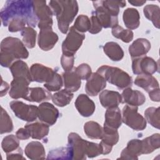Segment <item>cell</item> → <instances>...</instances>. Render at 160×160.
<instances>
[{"mask_svg": "<svg viewBox=\"0 0 160 160\" xmlns=\"http://www.w3.org/2000/svg\"><path fill=\"white\" fill-rule=\"evenodd\" d=\"M30 83L31 82L25 78H13L9 90L10 97L14 99H25L29 91Z\"/></svg>", "mask_w": 160, "mask_h": 160, "instance_id": "obj_16", "label": "cell"}, {"mask_svg": "<svg viewBox=\"0 0 160 160\" xmlns=\"http://www.w3.org/2000/svg\"><path fill=\"white\" fill-rule=\"evenodd\" d=\"M75 107L83 117H89L95 111V104L86 94H79L75 101Z\"/></svg>", "mask_w": 160, "mask_h": 160, "instance_id": "obj_18", "label": "cell"}, {"mask_svg": "<svg viewBox=\"0 0 160 160\" xmlns=\"http://www.w3.org/2000/svg\"><path fill=\"white\" fill-rule=\"evenodd\" d=\"M91 27L89 30V32L91 34H97L102 30V26L97 18L92 14L91 18Z\"/></svg>", "mask_w": 160, "mask_h": 160, "instance_id": "obj_47", "label": "cell"}, {"mask_svg": "<svg viewBox=\"0 0 160 160\" xmlns=\"http://www.w3.org/2000/svg\"><path fill=\"white\" fill-rule=\"evenodd\" d=\"M141 154H143L142 140L134 139L128 142L127 146L122 151L119 159L135 160Z\"/></svg>", "mask_w": 160, "mask_h": 160, "instance_id": "obj_17", "label": "cell"}, {"mask_svg": "<svg viewBox=\"0 0 160 160\" xmlns=\"http://www.w3.org/2000/svg\"><path fill=\"white\" fill-rule=\"evenodd\" d=\"M85 35L78 32L74 26L69 28V32L62 43V54L74 56L81 46Z\"/></svg>", "mask_w": 160, "mask_h": 160, "instance_id": "obj_10", "label": "cell"}, {"mask_svg": "<svg viewBox=\"0 0 160 160\" xmlns=\"http://www.w3.org/2000/svg\"><path fill=\"white\" fill-rule=\"evenodd\" d=\"M72 98V92L64 89L52 94L51 99L55 105L59 107H64L69 104Z\"/></svg>", "mask_w": 160, "mask_h": 160, "instance_id": "obj_34", "label": "cell"}, {"mask_svg": "<svg viewBox=\"0 0 160 160\" xmlns=\"http://www.w3.org/2000/svg\"><path fill=\"white\" fill-rule=\"evenodd\" d=\"M65 89L71 92L77 91L81 86V79L74 71V68L69 71H65L62 74Z\"/></svg>", "mask_w": 160, "mask_h": 160, "instance_id": "obj_22", "label": "cell"}, {"mask_svg": "<svg viewBox=\"0 0 160 160\" xmlns=\"http://www.w3.org/2000/svg\"><path fill=\"white\" fill-rule=\"evenodd\" d=\"M32 81L38 82H48L54 76L56 71L52 68L43 64L35 63L30 68Z\"/></svg>", "mask_w": 160, "mask_h": 160, "instance_id": "obj_13", "label": "cell"}, {"mask_svg": "<svg viewBox=\"0 0 160 160\" xmlns=\"http://www.w3.org/2000/svg\"><path fill=\"white\" fill-rule=\"evenodd\" d=\"M21 34L22 37V42L26 47L29 49L34 48L36 45L37 32L32 27H25L21 31Z\"/></svg>", "mask_w": 160, "mask_h": 160, "instance_id": "obj_36", "label": "cell"}, {"mask_svg": "<svg viewBox=\"0 0 160 160\" xmlns=\"http://www.w3.org/2000/svg\"><path fill=\"white\" fill-rule=\"evenodd\" d=\"M58 41V34L52 31V28L40 29L38 35V43L39 47L43 51H48L54 48Z\"/></svg>", "mask_w": 160, "mask_h": 160, "instance_id": "obj_14", "label": "cell"}, {"mask_svg": "<svg viewBox=\"0 0 160 160\" xmlns=\"http://www.w3.org/2000/svg\"><path fill=\"white\" fill-rule=\"evenodd\" d=\"M151 49L150 42L145 38L136 39L129 47V52L132 59L146 56Z\"/></svg>", "mask_w": 160, "mask_h": 160, "instance_id": "obj_21", "label": "cell"}, {"mask_svg": "<svg viewBox=\"0 0 160 160\" xmlns=\"http://www.w3.org/2000/svg\"><path fill=\"white\" fill-rule=\"evenodd\" d=\"M122 124V115L118 107L108 108L105 113L104 126L118 129Z\"/></svg>", "mask_w": 160, "mask_h": 160, "instance_id": "obj_23", "label": "cell"}, {"mask_svg": "<svg viewBox=\"0 0 160 160\" xmlns=\"http://www.w3.org/2000/svg\"><path fill=\"white\" fill-rule=\"evenodd\" d=\"M73 26L81 33L86 32L88 31H89L91 27L90 19L86 15L81 14L76 19Z\"/></svg>", "mask_w": 160, "mask_h": 160, "instance_id": "obj_42", "label": "cell"}, {"mask_svg": "<svg viewBox=\"0 0 160 160\" xmlns=\"http://www.w3.org/2000/svg\"><path fill=\"white\" fill-rule=\"evenodd\" d=\"M0 15L4 26H8L9 22L14 18L24 19L28 26L32 28L36 27L38 22L34 12L33 1H7L1 10Z\"/></svg>", "mask_w": 160, "mask_h": 160, "instance_id": "obj_1", "label": "cell"}, {"mask_svg": "<svg viewBox=\"0 0 160 160\" xmlns=\"http://www.w3.org/2000/svg\"><path fill=\"white\" fill-rule=\"evenodd\" d=\"M9 106L16 116L20 119L29 122L34 121L38 118V107L29 105L19 101H12Z\"/></svg>", "mask_w": 160, "mask_h": 160, "instance_id": "obj_9", "label": "cell"}, {"mask_svg": "<svg viewBox=\"0 0 160 160\" xmlns=\"http://www.w3.org/2000/svg\"><path fill=\"white\" fill-rule=\"evenodd\" d=\"M103 51L106 56L112 61H119L124 57L122 48L115 42H108L103 46Z\"/></svg>", "mask_w": 160, "mask_h": 160, "instance_id": "obj_30", "label": "cell"}, {"mask_svg": "<svg viewBox=\"0 0 160 160\" xmlns=\"http://www.w3.org/2000/svg\"><path fill=\"white\" fill-rule=\"evenodd\" d=\"M99 98L101 105L106 109L118 107L122 102L121 94L114 91L103 90L100 92Z\"/></svg>", "mask_w": 160, "mask_h": 160, "instance_id": "obj_20", "label": "cell"}, {"mask_svg": "<svg viewBox=\"0 0 160 160\" xmlns=\"http://www.w3.org/2000/svg\"><path fill=\"white\" fill-rule=\"evenodd\" d=\"M124 23L129 30L137 29L140 24V15L136 9L129 8L124 10L122 15Z\"/></svg>", "mask_w": 160, "mask_h": 160, "instance_id": "obj_29", "label": "cell"}, {"mask_svg": "<svg viewBox=\"0 0 160 160\" xmlns=\"http://www.w3.org/2000/svg\"><path fill=\"white\" fill-rule=\"evenodd\" d=\"M106 86V81L97 71L92 73L87 80L85 90L86 93L91 96H97Z\"/></svg>", "mask_w": 160, "mask_h": 160, "instance_id": "obj_15", "label": "cell"}, {"mask_svg": "<svg viewBox=\"0 0 160 160\" xmlns=\"http://www.w3.org/2000/svg\"><path fill=\"white\" fill-rule=\"evenodd\" d=\"M132 69L135 74L152 75L159 69V64L152 58L144 56L132 59Z\"/></svg>", "mask_w": 160, "mask_h": 160, "instance_id": "obj_11", "label": "cell"}, {"mask_svg": "<svg viewBox=\"0 0 160 160\" xmlns=\"http://www.w3.org/2000/svg\"><path fill=\"white\" fill-rule=\"evenodd\" d=\"M84 131L88 138L92 139H101L103 128L95 121H88L84 125Z\"/></svg>", "mask_w": 160, "mask_h": 160, "instance_id": "obj_32", "label": "cell"}, {"mask_svg": "<svg viewBox=\"0 0 160 160\" xmlns=\"http://www.w3.org/2000/svg\"><path fill=\"white\" fill-rule=\"evenodd\" d=\"M49 6L52 14L56 16L60 31L63 34L67 33L70 24L78 12V2L74 0L50 1Z\"/></svg>", "mask_w": 160, "mask_h": 160, "instance_id": "obj_2", "label": "cell"}, {"mask_svg": "<svg viewBox=\"0 0 160 160\" xmlns=\"http://www.w3.org/2000/svg\"><path fill=\"white\" fill-rule=\"evenodd\" d=\"M52 98V95L48 90L41 87L29 88L28 93L25 98V100L30 102H41L48 101Z\"/></svg>", "mask_w": 160, "mask_h": 160, "instance_id": "obj_27", "label": "cell"}, {"mask_svg": "<svg viewBox=\"0 0 160 160\" xmlns=\"http://www.w3.org/2000/svg\"><path fill=\"white\" fill-rule=\"evenodd\" d=\"M58 109L52 104L44 102L38 106V118L41 122L49 126L54 124L59 117Z\"/></svg>", "mask_w": 160, "mask_h": 160, "instance_id": "obj_12", "label": "cell"}, {"mask_svg": "<svg viewBox=\"0 0 160 160\" xmlns=\"http://www.w3.org/2000/svg\"><path fill=\"white\" fill-rule=\"evenodd\" d=\"M33 8L38 28L40 29L52 28L53 14L51 8L46 5V1H33Z\"/></svg>", "mask_w": 160, "mask_h": 160, "instance_id": "obj_8", "label": "cell"}, {"mask_svg": "<svg viewBox=\"0 0 160 160\" xmlns=\"http://www.w3.org/2000/svg\"><path fill=\"white\" fill-rule=\"evenodd\" d=\"M97 72L102 76L106 81L120 89L131 88L132 86V77L119 68L103 65L98 69Z\"/></svg>", "mask_w": 160, "mask_h": 160, "instance_id": "obj_5", "label": "cell"}, {"mask_svg": "<svg viewBox=\"0 0 160 160\" xmlns=\"http://www.w3.org/2000/svg\"><path fill=\"white\" fill-rule=\"evenodd\" d=\"M143 154H149L160 147V136L159 133L154 134L142 140Z\"/></svg>", "mask_w": 160, "mask_h": 160, "instance_id": "obj_33", "label": "cell"}, {"mask_svg": "<svg viewBox=\"0 0 160 160\" xmlns=\"http://www.w3.org/2000/svg\"><path fill=\"white\" fill-rule=\"evenodd\" d=\"M9 69L13 78H22L28 79L31 82H32L30 69L24 61L22 60L16 61L9 67Z\"/></svg>", "mask_w": 160, "mask_h": 160, "instance_id": "obj_25", "label": "cell"}, {"mask_svg": "<svg viewBox=\"0 0 160 160\" xmlns=\"http://www.w3.org/2000/svg\"><path fill=\"white\" fill-rule=\"evenodd\" d=\"M29 56L24 43L18 38L7 37L1 42L0 63L2 67L9 68L14 62Z\"/></svg>", "mask_w": 160, "mask_h": 160, "instance_id": "obj_3", "label": "cell"}, {"mask_svg": "<svg viewBox=\"0 0 160 160\" xmlns=\"http://www.w3.org/2000/svg\"><path fill=\"white\" fill-rule=\"evenodd\" d=\"M48 159H72V152L70 148L61 147L51 150L49 152Z\"/></svg>", "mask_w": 160, "mask_h": 160, "instance_id": "obj_37", "label": "cell"}, {"mask_svg": "<svg viewBox=\"0 0 160 160\" xmlns=\"http://www.w3.org/2000/svg\"><path fill=\"white\" fill-rule=\"evenodd\" d=\"M74 71L80 79L82 80H88L92 74L91 67L86 63L79 64L78 67L74 68Z\"/></svg>", "mask_w": 160, "mask_h": 160, "instance_id": "obj_45", "label": "cell"}, {"mask_svg": "<svg viewBox=\"0 0 160 160\" xmlns=\"http://www.w3.org/2000/svg\"><path fill=\"white\" fill-rule=\"evenodd\" d=\"M122 103L130 106H139L142 105L146 101L144 94L138 90H133L131 88H126L121 94Z\"/></svg>", "mask_w": 160, "mask_h": 160, "instance_id": "obj_19", "label": "cell"}, {"mask_svg": "<svg viewBox=\"0 0 160 160\" xmlns=\"http://www.w3.org/2000/svg\"><path fill=\"white\" fill-rule=\"evenodd\" d=\"M31 135V137L34 139H41L46 137L49 131V125L42 122H35L28 123L24 126Z\"/></svg>", "mask_w": 160, "mask_h": 160, "instance_id": "obj_26", "label": "cell"}, {"mask_svg": "<svg viewBox=\"0 0 160 160\" xmlns=\"http://www.w3.org/2000/svg\"><path fill=\"white\" fill-rule=\"evenodd\" d=\"M160 108L150 107L144 111L146 120L154 128L159 129V116Z\"/></svg>", "mask_w": 160, "mask_h": 160, "instance_id": "obj_39", "label": "cell"}, {"mask_svg": "<svg viewBox=\"0 0 160 160\" xmlns=\"http://www.w3.org/2000/svg\"><path fill=\"white\" fill-rule=\"evenodd\" d=\"M63 85L62 78L57 73L55 72L52 78L48 82L44 83V86L49 91H59Z\"/></svg>", "mask_w": 160, "mask_h": 160, "instance_id": "obj_43", "label": "cell"}, {"mask_svg": "<svg viewBox=\"0 0 160 160\" xmlns=\"http://www.w3.org/2000/svg\"><path fill=\"white\" fill-rule=\"evenodd\" d=\"M112 34L114 37L120 39L126 43L131 42L133 39V32L129 29H125L122 27L117 25L112 28Z\"/></svg>", "mask_w": 160, "mask_h": 160, "instance_id": "obj_40", "label": "cell"}, {"mask_svg": "<svg viewBox=\"0 0 160 160\" xmlns=\"http://www.w3.org/2000/svg\"><path fill=\"white\" fill-rule=\"evenodd\" d=\"M138 106L126 105L122 111V122L132 129L139 131L146 128V120L138 112Z\"/></svg>", "mask_w": 160, "mask_h": 160, "instance_id": "obj_6", "label": "cell"}, {"mask_svg": "<svg viewBox=\"0 0 160 160\" xmlns=\"http://www.w3.org/2000/svg\"><path fill=\"white\" fill-rule=\"evenodd\" d=\"M134 84L137 86L144 89L148 92L159 88L157 79L152 75L149 74L138 75L134 80Z\"/></svg>", "mask_w": 160, "mask_h": 160, "instance_id": "obj_28", "label": "cell"}, {"mask_svg": "<svg viewBox=\"0 0 160 160\" xmlns=\"http://www.w3.org/2000/svg\"><path fill=\"white\" fill-rule=\"evenodd\" d=\"M1 147L6 153L12 152L19 148V139L14 134L5 136L1 142Z\"/></svg>", "mask_w": 160, "mask_h": 160, "instance_id": "obj_38", "label": "cell"}, {"mask_svg": "<svg viewBox=\"0 0 160 160\" xmlns=\"http://www.w3.org/2000/svg\"><path fill=\"white\" fill-rule=\"evenodd\" d=\"M68 146L70 148L72 159L84 160L102 154L99 144L83 139L78 134L71 132L68 138Z\"/></svg>", "mask_w": 160, "mask_h": 160, "instance_id": "obj_4", "label": "cell"}, {"mask_svg": "<svg viewBox=\"0 0 160 160\" xmlns=\"http://www.w3.org/2000/svg\"><path fill=\"white\" fill-rule=\"evenodd\" d=\"M131 4L134 6H141L144 4L146 3V1H138V0H132V1H128Z\"/></svg>", "mask_w": 160, "mask_h": 160, "instance_id": "obj_52", "label": "cell"}, {"mask_svg": "<svg viewBox=\"0 0 160 160\" xmlns=\"http://www.w3.org/2000/svg\"><path fill=\"white\" fill-rule=\"evenodd\" d=\"M119 133L117 129H112L106 126L103 127V134L101 142L104 144L112 147L119 141Z\"/></svg>", "mask_w": 160, "mask_h": 160, "instance_id": "obj_35", "label": "cell"}, {"mask_svg": "<svg viewBox=\"0 0 160 160\" xmlns=\"http://www.w3.org/2000/svg\"><path fill=\"white\" fill-rule=\"evenodd\" d=\"M16 136L19 140H26L28 139L30 137V133L29 131L24 128H19L16 132Z\"/></svg>", "mask_w": 160, "mask_h": 160, "instance_id": "obj_49", "label": "cell"}, {"mask_svg": "<svg viewBox=\"0 0 160 160\" xmlns=\"http://www.w3.org/2000/svg\"><path fill=\"white\" fill-rule=\"evenodd\" d=\"M9 88V86L8 83H7L6 82L4 81L2 79L1 88V97L6 95V94L7 93Z\"/></svg>", "mask_w": 160, "mask_h": 160, "instance_id": "obj_51", "label": "cell"}, {"mask_svg": "<svg viewBox=\"0 0 160 160\" xmlns=\"http://www.w3.org/2000/svg\"><path fill=\"white\" fill-rule=\"evenodd\" d=\"M26 24H27V22L24 19L14 18L9 22L8 30L11 32L21 31L25 28Z\"/></svg>", "mask_w": 160, "mask_h": 160, "instance_id": "obj_44", "label": "cell"}, {"mask_svg": "<svg viewBox=\"0 0 160 160\" xmlns=\"http://www.w3.org/2000/svg\"><path fill=\"white\" fill-rule=\"evenodd\" d=\"M13 130V124L12 120L2 107L1 111V129L0 132L1 134L4 133H8Z\"/></svg>", "mask_w": 160, "mask_h": 160, "instance_id": "obj_41", "label": "cell"}, {"mask_svg": "<svg viewBox=\"0 0 160 160\" xmlns=\"http://www.w3.org/2000/svg\"><path fill=\"white\" fill-rule=\"evenodd\" d=\"M92 4L95 8L92 14L97 18L102 28H112L118 25V15L105 7L101 1H92Z\"/></svg>", "mask_w": 160, "mask_h": 160, "instance_id": "obj_7", "label": "cell"}, {"mask_svg": "<svg viewBox=\"0 0 160 160\" xmlns=\"http://www.w3.org/2000/svg\"><path fill=\"white\" fill-rule=\"evenodd\" d=\"M74 62V56L62 54L61 58V64L65 71H69L73 69Z\"/></svg>", "mask_w": 160, "mask_h": 160, "instance_id": "obj_46", "label": "cell"}, {"mask_svg": "<svg viewBox=\"0 0 160 160\" xmlns=\"http://www.w3.org/2000/svg\"><path fill=\"white\" fill-rule=\"evenodd\" d=\"M6 159L8 160L11 159H23L26 160L25 158L22 155V149L21 148H19L18 149L16 150L14 152H9L7 154Z\"/></svg>", "mask_w": 160, "mask_h": 160, "instance_id": "obj_48", "label": "cell"}, {"mask_svg": "<svg viewBox=\"0 0 160 160\" xmlns=\"http://www.w3.org/2000/svg\"><path fill=\"white\" fill-rule=\"evenodd\" d=\"M24 152L26 156L32 160L44 159L46 152L44 146L39 141H31L25 148Z\"/></svg>", "mask_w": 160, "mask_h": 160, "instance_id": "obj_24", "label": "cell"}, {"mask_svg": "<svg viewBox=\"0 0 160 160\" xmlns=\"http://www.w3.org/2000/svg\"><path fill=\"white\" fill-rule=\"evenodd\" d=\"M145 17L152 21L153 25L157 28L160 27V8L156 4L146 5L143 9Z\"/></svg>", "mask_w": 160, "mask_h": 160, "instance_id": "obj_31", "label": "cell"}, {"mask_svg": "<svg viewBox=\"0 0 160 160\" xmlns=\"http://www.w3.org/2000/svg\"><path fill=\"white\" fill-rule=\"evenodd\" d=\"M150 99L152 101L159 102L160 101V95H159V88L155 89L149 92H148Z\"/></svg>", "mask_w": 160, "mask_h": 160, "instance_id": "obj_50", "label": "cell"}]
</instances>
